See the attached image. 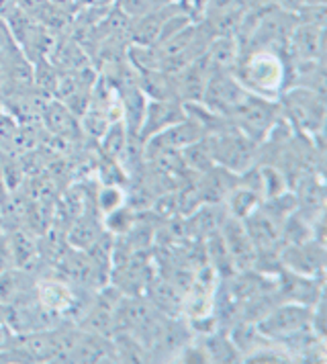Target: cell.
<instances>
[{"instance_id":"5","label":"cell","mask_w":327,"mask_h":364,"mask_svg":"<svg viewBox=\"0 0 327 364\" xmlns=\"http://www.w3.org/2000/svg\"><path fill=\"white\" fill-rule=\"evenodd\" d=\"M41 117L45 119L48 129H51V133H55V135L74 137L78 133L76 115L72 113V109H68L64 102H60V100H48Z\"/></svg>"},{"instance_id":"9","label":"cell","mask_w":327,"mask_h":364,"mask_svg":"<svg viewBox=\"0 0 327 364\" xmlns=\"http://www.w3.org/2000/svg\"><path fill=\"white\" fill-rule=\"evenodd\" d=\"M237 60V48L235 41L229 37L217 39L209 50V64L213 66V72H225L229 66H233Z\"/></svg>"},{"instance_id":"1","label":"cell","mask_w":327,"mask_h":364,"mask_svg":"<svg viewBox=\"0 0 327 364\" xmlns=\"http://www.w3.org/2000/svg\"><path fill=\"white\" fill-rule=\"evenodd\" d=\"M282 82H284L282 60L266 48L250 53L240 70V84L244 86L245 92L260 99H277Z\"/></svg>"},{"instance_id":"6","label":"cell","mask_w":327,"mask_h":364,"mask_svg":"<svg viewBox=\"0 0 327 364\" xmlns=\"http://www.w3.org/2000/svg\"><path fill=\"white\" fill-rule=\"evenodd\" d=\"M35 289V284H27V277L15 270V268H6L0 272V305L2 307H11L16 303H23V299L27 297Z\"/></svg>"},{"instance_id":"3","label":"cell","mask_w":327,"mask_h":364,"mask_svg":"<svg viewBox=\"0 0 327 364\" xmlns=\"http://www.w3.org/2000/svg\"><path fill=\"white\" fill-rule=\"evenodd\" d=\"M180 121H184V109L180 105H174L172 100L151 99L147 100L139 132L146 139H149V137L158 135L160 132L176 125Z\"/></svg>"},{"instance_id":"11","label":"cell","mask_w":327,"mask_h":364,"mask_svg":"<svg viewBox=\"0 0 327 364\" xmlns=\"http://www.w3.org/2000/svg\"><path fill=\"white\" fill-rule=\"evenodd\" d=\"M125 205V193L114 186V184H107L98 191L97 195V209L102 215H109L117 209H121Z\"/></svg>"},{"instance_id":"10","label":"cell","mask_w":327,"mask_h":364,"mask_svg":"<svg viewBox=\"0 0 327 364\" xmlns=\"http://www.w3.org/2000/svg\"><path fill=\"white\" fill-rule=\"evenodd\" d=\"M258 193L252 191V188H235L231 195H229V207H231V213L237 221H244L245 217L250 213L256 211L258 207Z\"/></svg>"},{"instance_id":"8","label":"cell","mask_w":327,"mask_h":364,"mask_svg":"<svg viewBox=\"0 0 327 364\" xmlns=\"http://www.w3.org/2000/svg\"><path fill=\"white\" fill-rule=\"evenodd\" d=\"M70 244L74 248H92L97 242H100V223L92 217H82L76 221V225L70 232Z\"/></svg>"},{"instance_id":"14","label":"cell","mask_w":327,"mask_h":364,"mask_svg":"<svg viewBox=\"0 0 327 364\" xmlns=\"http://www.w3.org/2000/svg\"><path fill=\"white\" fill-rule=\"evenodd\" d=\"M4 219H6V215H4V209H2V203H0V233H2V228H4Z\"/></svg>"},{"instance_id":"13","label":"cell","mask_w":327,"mask_h":364,"mask_svg":"<svg viewBox=\"0 0 327 364\" xmlns=\"http://www.w3.org/2000/svg\"><path fill=\"white\" fill-rule=\"evenodd\" d=\"M18 51H21V48L16 46L15 37L11 33L6 21L0 17V64L6 62V60H11Z\"/></svg>"},{"instance_id":"7","label":"cell","mask_w":327,"mask_h":364,"mask_svg":"<svg viewBox=\"0 0 327 364\" xmlns=\"http://www.w3.org/2000/svg\"><path fill=\"white\" fill-rule=\"evenodd\" d=\"M293 43L299 55L305 60H313L321 53L323 48V33L317 25H303L299 29H293Z\"/></svg>"},{"instance_id":"2","label":"cell","mask_w":327,"mask_h":364,"mask_svg":"<svg viewBox=\"0 0 327 364\" xmlns=\"http://www.w3.org/2000/svg\"><path fill=\"white\" fill-rule=\"evenodd\" d=\"M311 321H313V305L289 303V305L277 307L266 317H262L258 331L264 338L284 342L311 330Z\"/></svg>"},{"instance_id":"4","label":"cell","mask_w":327,"mask_h":364,"mask_svg":"<svg viewBox=\"0 0 327 364\" xmlns=\"http://www.w3.org/2000/svg\"><path fill=\"white\" fill-rule=\"evenodd\" d=\"M33 291L37 295V303L43 309H48L49 314H64L74 305V295H72V291L68 289L65 282L41 281L35 284Z\"/></svg>"},{"instance_id":"15","label":"cell","mask_w":327,"mask_h":364,"mask_svg":"<svg viewBox=\"0 0 327 364\" xmlns=\"http://www.w3.org/2000/svg\"><path fill=\"white\" fill-rule=\"evenodd\" d=\"M90 2H109V0H90Z\"/></svg>"},{"instance_id":"12","label":"cell","mask_w":327,"mask_h":364,"mask_svg":"<svg viewBox=\"0 0 327 364\" xmlns=\"http://www.w3.org/2000/svg\"><path fill=\"white\" fill-rule=\"evenodd\" d=\"M104 148L107 151L117 158L119 154H123L127 148V135L123 132V123H113L107 132H104Z\"/></svg>"}]
</instances>
